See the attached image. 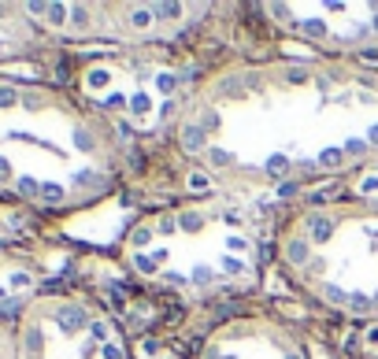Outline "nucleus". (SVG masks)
Returning a JSON list of instances; mask_svg holds the SVG:
<instances>
[{
	"label": "nucleus",
	"instance_id": "obj_8",
	"mask_svg": "<svg viewBox=\"0 0 378 359\" xmlns=\"http://www.w3.org/2000/svg\"><path fill=\"white\" fill-rule=\"evenodd\" d=\"M193 359H311L304 337L275 315H234L200 337Z\"/></svg>",
	"mask_w": 378,
	"mask_h": 359
},
{
	"label": "nucleus",
	"instance_id": "obj_5",
	"mask_svg": "<svg viewBox=\"0 0 378 359\" xmlns=\"http://www.w3.org/2000/svg\"><path fill=\"white\" fill-rule=\"evenodd\" d=\"M26 15L71 37L119 45H167L219 12L204 0H119V4H26Z\"/></svg>",
	"mask_w": 378,
	"mask_h": 359
},
{
	"label": "nucleus",
	"instance_id": "obj_4",
	"mask_svg": "<svg viewBox=\"0 0 378 359\" xmlns=\"http://www.w3.org/2000/svg\"><path fill=\"white\" fill-rule=\"evenodd\" d=\"M200 74L167 56H119L96 60L82 71V93L96 115H104L123 137H171L186 112Z\"/></svg>",
	"mask_w": 378,
	"mask_h": 359
},
{
	"label": "nucleus",
	"instance_id": "obj_3",
	"mask_svg": "<svg viewBox=\"0 0 378 359\" xmlns=\"http://www.w3.org/2000/svg\"><path fill=\"white\" fill-rule=\"evenodd\" d=\"M275 259L311 304L378 326V200L300 204L275 226Z\"/></svg>",
	"mask_w": 378,
	"mask_h": 359
},
{
	"label": "nucleus",
	"instance_id": "obj_2",
	"mask_svg": "<svg viewBox=\"0 0 378 359\" xmlns=\"http://www.w3.org/2000/svg\"><path fill=\"white\" fill-rule=\"evenodd\" d=\"M275 230L256 200L193 193L141 215L123 237V263L141 286L178 300L241 297L260 286Z\"/></svg>",
	"mask_w": 378,
	"mask_h": 359
},
{
	"label": "nucleus",
	"instance_id": "obj_7",
	"mask_svg": "<svg viewBox=\"0 0 378 359\" xmlns=\"http://www.w3.org/2000/svg\"><path fill=\"white\" fill-rule=\"evenodd\" d=\"M26 359H134L119 322L74 297H49L23 322Z\"/></svg>",
	"mask_w": 378,
	"mask_h": 359
},
{
	"label": "nucleus",
	"instance_id": "obj_9",
	"mask_svg": "<svg viewBox=\"0 0 378 359\" xmlns=\"http://www.w3.org/2000/svg\"><path fill=\"white\" fill-rule=\"evenodd\" d=\"M137 359H186V356H178L175 348H167V344H156V341H145L141 348H137Z\"/></svg>",
	"mask_w": 378,
	"mask_h": 359
},
{
	"label": "nucleus",
	"instance_id": "obj_10",
	"mask_svg": "<svg viewBox=\"0 0 378 359\" xmlns=\"http://www.w3.org/2000/svg\"><path fill=\"white\" fill-rule=\"evenodd\" d=\"M360 359H378V333H371V337L360 344Z\"/></svg>",
	"mask_w": 378,
	"mask_h": 359
},
{
	"label": "nucleus",
	"instance_id": "obj_6",
	"mask_svg": "<svg viewBox=\"0 0 378 359\" xmlns=\"http://www.w3.org/2000/svg\"><path fill=\"white\" fill-rule=\"evenodd\" d=\"M256 15L297 45L316 49L330 60L378 56V0L367 4H316V0H267Z\"/></svg>",
	"mask_w": 378,
	"mask_h": 359
},
{
	"label": "nucleus",
	"instance_id": "obj_1",
	"mask_svg": "<svg viewBox=\"0 0 378 359\" xmlns=\"http://www.w3.org/2000/svg\"><path fill=\"white\" fill-rule=\"evenodd\" d=\"M171 148L197 182L248 197L349 182L378 163V63L278 56L200 74Z\"/></svg>",
	"mask_w": 378,
	"mask_h": 359
}]
</instances>
